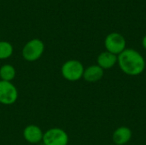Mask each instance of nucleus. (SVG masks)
<instances>
[{"label":"nucleus","mask_w":146,"mask_h":145,"mask_svg":"<svg viewBox=\"0 0 146 145\" xmlns=\"http://www.w3.org/2000/svg\"><path fill=\"white\" fill-rule=\"evenodd\" d=\"M14 49L10 43L7 41H0V60L9 58L13 54Z\"/></svg>","instance_id":"nucleus-12"},{"label":"nucleus","mask_w":146,"mask_h":145,"mask_svg":"<svg viewBox=\"0 0 146 145\" xmlns=\"http://www.w3.org/2000/svg\"><path fill=\"white\" fill-rule=\"evenodd\" d=\"M44 50V43L38 38H33L24 45L22 49V56L27 62H34L41 57Z\"/></svg>","instance_id":"nucleus-3"},{"label":"nucleus","mask_w":146,"mask_h":145,"mask_svg":"<svg viewBox=\"0 0 146 145\" xmlns=\"http://www.w3.org/2000/svg\"><path fill=\"white\" fill-rule=\"evenodd\" d=\"M85 68L78 60H68L63 63L61 68L62 77L68 81H77L83 78Z\"/></svg>","instance_id":"nucleus-2"},{"label":"nucleus","mask_w":146,"mask_h":145,"mask_svg":"<svg viewBox=\"0 0 146 145\" xmlns=\"http://www.w3.org/2000/svg\"><path fill=\"white\" fill-rule=\"evenodd\" d=\"M132 130L127 126L116 128L112 135V140L115 145H126L132 138Z\"/></svg>","instance_id":"nucleus-8"},{"label":"nucleus","mask_w":146,"mask_h":145,"mask_svg":"<svg viewBox=\"0 0 146 145\" xmlns=\"http://www.w3.org/2000/svg\"><path fill=\"white\" fill-rule=\"evenodd\" d=\"M104 74V70L98 64L92 65L85 68L83 73V79L88 83H95L99 81Z\"/></svg>","instance_id":"nucleus-9"},{"label":"nucleus","mask_w":146,"mask_h":145,"mask_svg":"<svg viewBox=\"0 0 146 145\" xmlns=\"http://www.w3.org/2000/svg\"><path fill=\"white\" fill-rule=\"evenodd\" d=\"M117 61H118L117 56L115 54H112L107 50L100 53L97 58L98 65L100 68H102L104 70L110 69L113 67H115V65L117 63Z\"/></svg>","instance_id":"nucleus-10"},{"label":"nucleus","mask_w":146,"mask_h":145,"mask_svg":"<svg viewBox=\"0 0 146 145\" xmlns=\"http://www.w3.org/2000/svg\"><path fill=\"white\" fill-rule=\"evenodd\" d=\"M18 98L16 87L8 81L0 80V103L3 105H12Z\"/></svg>","instance_id":"nucleus-6"},{"label":"nucleus","mask_w":146,"mask_h":145,"mask_svg":"<svg viewBox=\"0 0 146 145\" xmlns=\"http://www.w3.org/2000/svg\"><path fill=\"white\" fill-rule=\"evenodd\" d=\"M43 136L44 132H42L41 128L33 124L28 125L23 130V137L29 144H38L43 140Z\"/></svg>","instance_id":"nucleus-7"},{"label":"nucleus","mask_w":146,"mask_h":145,"mask_svg":"<svg viewBox=\"0 0 146 145\" xmlns=\"http://www.w3.org/2000/svg\"><path fill=\"white\" fill-rule=\"evenodd\" d=\"M117 63L121 70L129 76H138L145 69V60L136 50L127 48L117 56Z\"/></svg>","instance_id":"nucleus-1"},{"label":"nucleus","mask_w":146,"mask_h":145,"mask_svg":"<svg viewBox=\"0 0 146 145\" xmlns=\"http://www.w3.org/2000/svg\"><path fill=\"white\" fill-rule=\"evenodd\" d=\"M69 138L68 133L61 128H50L43 136L44 145H68Z\"/></svg>","instance_id":"nucleus-5"},{"label":"nucleus","mask_w":146,"mask_h":145,"mask_svg":"<svg viewBox=\"0 0 146 145\" xmlns=\"http://www.w3.org/2000/svg\"><path fill=\"white\" fill-rule=\"evenodd\" d=\"M104 46L107 51L118 56L127 49V41L123 35L115 32L106 36Z\"/></svg>","instance_id":"nucleus-4"},{"label":"nucleus","mask_w":146,"mask_h":145,"mask_svg":"<svg viewBox=\"0 0 146 145\" xmlns=\"http://www.w3.org/2000/svg\"><path fill=\"white\" fill-rule=\"evenodd\" d=\"M15 68L10 64H4L0 68V79L3 81L11 82L15 77Z\"/></svg>","instance_id":"nucleus-11"},{"label":"nucleus","mask_w":146,"mask_h":145,"mask_svg":"<svg viewBox=\"0 0 146 145\" xmlns=\"http://www.w3.org/2000/svg\"><path fill=\"white\" fill-rule=\"evenodd\" d=\"M142 45H143L144 49L146 50V35L143 38V39H142Z\"/></svg>","instance_id":"nucleus-13"}]
</instances>
